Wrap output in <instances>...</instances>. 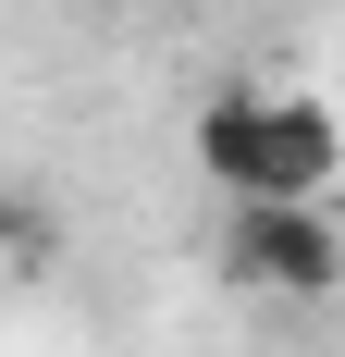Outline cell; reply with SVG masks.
Segmentation results:
<instances>
[{
  "mask_svg": "<svg viewBox=\"0 0 345 357\" xmlns=\"http://www.w3.org/2000/svg\"><path fill=\"white\" fill-rule=\"evenodd\" d=\"M198 173L222 185V197H309V210H333L345 185V123L321 99H296V86H222V99L198 111Z\"/></svg>",
  "mask_w": 345,
  "mask_h": 357,
  "instance_id": "6da1fadb",
  "label": "cell"
},
{
  "mask_svg": "<svg viewBox=\"0 0 345 357\" xmlns=\"http://www.w3.org/2000/svg\"><path fill=\"white\" fill-rule=\"evenodd\" d=\"M222 271L259 296H333L345 284V222L309 210V197H247L222 210Z\"/></svg>",
  "mask_w": 345,
  "mask_h": 357,
  "instance_id": "7a4b0ae2",
  "label": "cell"
},
{
  "mask_svg": "<svg viewBox=\"0 0 345 357\" xmlns=\"http://www.w3.org/2000/svg\"><path fill=\"white\" fill-rule=\"evenodd\" d=\"M50 234H62V222L37 210L25 185H0V271H37V259H50Z\"/></svg>",
  "mask_w": 345,
  "mask_h": 357,
  "instance_id": "3957f363",
  "label": "cell"
},
{
  "mask_svg": "<svg viewBox=\"0 0 345 357\" xmlns=\"http://www.w3.org/2000/svg\"><path fill=\"white\" fill-rule=\"evenodd\" d=\"M74 13H136V0H74Z\"/></svg>",
  "mask_w": 345,
  "mask_h": 357,
  "instance_id": "277c9868",
  "label": "cell"
}]
</instances>
